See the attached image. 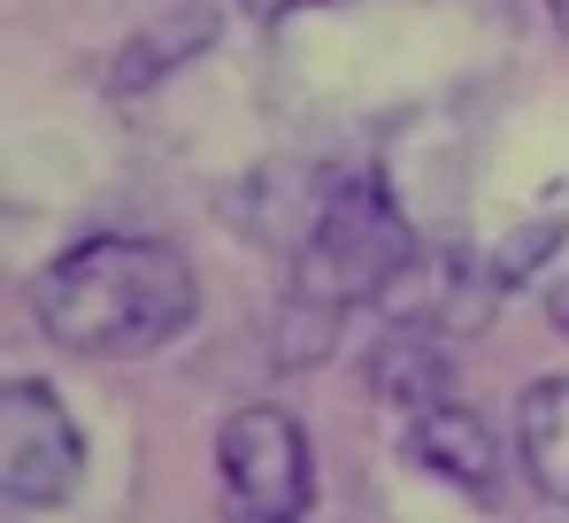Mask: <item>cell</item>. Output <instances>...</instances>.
I'll return each mask as SVG.
<instances>
[{
    "instance_id": "2",
    "label": "cell",
    "mask_w": 569,
    "mask_h": 523,
    "mask_svg": "<svg viewBox=\"0 0 569 523\" xmlns=\"http://www.w3.org/2000/svg\"><path fill=\"white\" fill-rule=\"evenodd\" d=\"M416 269V247H408V224L400 208L385 200V185L370 177H347L323 193L300 255H292V293L300 308H355V300H378L400 277Z\"/></svg>"
},
{
    "instance_id": "6",
    "label": "cell",
    "mask_w": 569,
    "mask_h": 523,
    "mask_svg": "<svg viewBox=\"0 0 569 523\" xmlns=\"http://www.w3.org/2000/svg\"><path fill=\"white\" fill-rule=\"evenodd\" d=\"M516 454L547 501H569V377H547L516 401Z\"/></svg>"
},
{
    "instance_id": "5",
    "label": "cell",
    "mask_w": 569,
    "mask_h": 523,
    "mask_svg": "<svg viewBox=\"0 0 569 523\" xmlns=\"http://www.w3.org/2000/svg\"><path fill=\"white\" fill-rule=\"evenodd\" d=\"M408 454L423 470H439L447 485H462V493H492L500 485V438L485 432V416H470L462 401L408 408Z\"/></svg>"
},
{
    "instance_id": "7",
    "label": "cell",
    "mask_w": 569,
    "mask_h": 523,
    "mask_svg": "<svg viewBox=\"0 0 569 523\" xmlns=\"http://www.w3.org/2000/svg\"><path fill=\"white\" fill-rule=\"evenodd\" d=\"M555 31H562V39H569V0H555Z\"/></svg>"
},
{
    "instance_id": "4",
    "label": "cell",
    "mask_w": 569,
    "mask_h": 523,
    "mask_svg": "<svg viewBox=\"0 0 569 523\" xmlns=\"http://www.w3.org/2000/svg\"><path fill=\"white\" fill-rule=\"evenodd\" d=\"M86 470V438L70 408L47 385H8L0 393V485L8 509H54Z\"/></svg>"
},
{
    "instance_id": "3",
    "label": "cell",
    "mask_w": 569,
    "mask_h": 523,
    "mask_svg": "<svg viewBox=\"0 0 569 523\" xmlns=\"http://www.w3.org/2000/svg\"><path fill=\"white\" fill-rule=\"evenodd\" d=\"M223 523H300L308 516V438L284 408H239L216 432Z\"/></svg>"
},
{
    "instance_id": "1",
    "label": "cell",
    "mask_w": 569,
    "mask_h": 523,
    "mask_svg": "<svg viewBox=\"0 0 569 523\" xmlns=\"http://www.w3.org/2000/svg\"><path fill=\"white\" fill-rule=\"evenodd\" d=\"M192 269L162 239H86L39 277L47 339L93 362H139L192 324Z\"/></svg>"
}]
</instances>
